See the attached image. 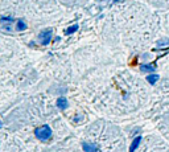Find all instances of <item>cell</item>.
I'll return each instance as SVG.
<instances>
[{"mask_svg": "<svg viewBox=\"0 0 169 152\" xmlns=\"http://www.w3.org/2000/svg\"><path fill=\"white\" fill-rule=\"evenodd\" d=\"M57 107L61 108V110H65L67 107V99L65 97H60L57 99Z\"/></svg>", "mask_w": 169, "mask_h": 152, "instance_id": "6", "label": "cell"}, {"mask_svg": "<svg viewBox=\"0 0 169 152\" xmlns=\"http://www.w3.org/2000/svg\"><path fill=\"white\" fill-rule=\"evenodd\" d=\"M82 147H83V151L85 152H99L98 146H95V144H93V143H83Z\"/></svg>", "mask_w": 169, "mask_h": 152, "instance_id": "3", "label": "cell"}, {"mask_svg": "<svg viewBox=\"0 0 169 152\" xmlns=\"http://www.w3.org/2000/svg\"><path fill=\"white\" fill-rule=\"evenodd\" d=\"M52 37H53V29L52 28H48V29L42 30L41 33H40L39 39H40V42L42 45H48L50 41H52Z\"/></svg>", "mask_w": 169, "mask_h": 152, "instance_id": "2", "label": "cell"}, {"mask_svg": "<svg viewBox=\"0 0 169 152\" xmlns=\"http://www.w3.org/2000/svg\"><path fill=\"white\" fill-rule=\"evenodd\" d=\"M34 136H36L37 139H40V140H42V141L49 140L50 136H52V128L46 125L41 126V127H39V128L34 130Z\"/></svg>", "mask_w": 169, "mask_h": 152, "instance_id": "1", "label": "cell"}, {"mask_svg": "<svg viewBox=\"0 0 169 152\" xmlns=\"http://www.w3.org/2000/svg\"><path fill=\"white\" fill-rule=\"evenodd\" d=\"M120 1H122V0H114L112 3H114V4H116V3H120Z\"/></svg>", "mask_w": 169, "mask_h": 152, "instance_id": "11", "label": "cell"}, {"mask_svg": "<svg viewBox=\"0 0 169 152\" xmlns=\"http://www.w3.org/2000/svg\"><path fill=\"white\" fill-rule=\"evenodd\" d=\"M0 127H1V122H0Z\"/></svg>", "mask_w": 169, "mask_h": 152, "instance_id": "12", "label": "cell"}, {"mask_svg": "<svg viewBox=\"0 0 169 152\" xmlns=\"http://www.w3.org/2000/svg\"><path fill=\"white\" fill-rule=\"evenodd\" d=\"M140 141H142V136H136V138L132 140V143H131L130 152H135L136 148L139 147V144H140Z\"/></svg>", "mask_w": 169, "mask_h": 152, "instance_id": "5", "label": "cell"}, {"mask_svg": "<svg viewBox=\"0 0 169 152\" xmlns=\"http://www.w3.org/2000/svg\"><path fill=\"white\" fill-rule=\"evenodd\" d=\"M27 29V24H25L24 20L19 19L17 20V24H16V30H25Z\"/></svg>", "mask_w": 169, "mask_h": 152, "instance_id": "8", "label": "cell"}, {"mask_svg": "<svg viewBox=\"0 0 169 152\" xmlns=\"http://www.w3.org/2000/svg\"><path fill=\"white\" fill-rule=\"evenodd\" d=\"M140 70L143 73H155L156 66L153 64H144V65H140Z\"/></svg>", "mask_w": 169, "mask_h": 152, "instance_id": "4", "label": "cell"}, {"mask_svg": "<svg viewBox=\"0 0 169 152\" xmlns=\"http://www.w3.org/2000/svg\"><path fill=\"white\" fill-rule=\"evenodd\" d=\"M0 23H1L3 25L12 24V23H13V19H12V17H1V19H0Z\"/></svg>", "mask_w": 169, "mask_h": 152, "instance_id": "10", "label": "cell"}, {"mask_svg": "<svg viewBox=\"0 0 169 152\" xmlns=\"http://www.w3.org/2000/svg\"><path fill=\"white\" fill-rule=\"evenodd\" d=\"M158 80H160V75H158V74H155V73H152V74L147 75V81H148V83H151V85L156 83Z\"/></svg>", "mask_w": 169, "mask_h": 152, "instance_id": "7", "label": "cell"}, {"mask_svg": "<svg viewBox=\"0 0 169 152\" xmlns=\"http://www.w3.org/2000/svg\"><path fill=\"white\" fill-rule=\"evenodd\" d=\"M78 28H79V27H78V24H74V25H72V27L67 28V29L65 30V33H66V34H72V33H74V32H77Z\"/></svg>", "mask_w": 169, "mask_h": 152, "instance_id": "9", "label": "cell"}]
</instances>
